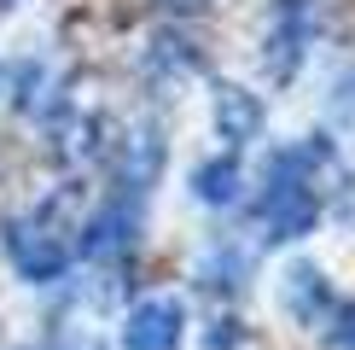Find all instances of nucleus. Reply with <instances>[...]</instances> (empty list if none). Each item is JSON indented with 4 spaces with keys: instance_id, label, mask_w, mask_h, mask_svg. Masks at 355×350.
I'll return each mask as SVG.
<instances>
[{
    "instance_id": "f03ea898",
    "label": "nucleus",
    "mask_w": 355,
    "mask_h": 350,
    "mask_svg": "<svg viewBox=\"0 0 355 350\" xmlns=\"http://www.w3.org/2000/svg\"><path fill=\"white\" fill-rule=\"evenodd\" d=\"M128 344L135 350H169L175 344V310L169 303H146L135 315V327H128Z\"/></svg>"
},
{
    "instance_id": "f257e3e1",
    "label": "nucleus",
    "mask_w": 355,
    "mask_h": 350,
    "mask_svg": "<svg viewBox=\"0 0 355 350\" xmlns=\"http://www.w3.org/2000/svg\"><path fill=\"white\" fill-rule=\"evenodd\" d=\"M6 251H12L24 281H53V274L64 269V240L53 233V210H35V216H24V222H12Z\"/></svg>"
}]
</instances>
